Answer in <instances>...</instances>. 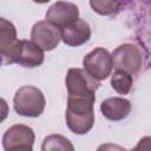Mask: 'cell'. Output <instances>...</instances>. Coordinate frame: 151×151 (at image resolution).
<instances>
[{
  "mask_svg": "<svg viewBox=\"0 0 151 151\" xmlns=\"http://www.w3.org/2000/svg\"><path fill=\"white\" fill-rule=\"evenodd\" d=\"M96 97L67 96L66 124L76 134L87 133L94 124Z\"/></svg>",
  "mask_w": 151,
  "mask_h": 151,
  "instance_id": "1",
  "label": "cell"
},
{
  "mask_svg": "<svg viewBox=\"0 0 151 151\" xmlns=\"http://www.w3.org/2000/svg\"><path fill=\"white\" fill-rule=\"evenodd\" d=\"M2 65L19 64L22 67H37L44 61V50L33 40H17V42L1 54Z\"/></svg>",
  "mask_w": 151,
  "mask_h": 151,
  "instance_id": "2",
  "label": "cell"
},
{
  "mask_svg": "<svg viewBox=\"0 0 151 151\" xmlns=\"http://www.w3.org/2000/svg\"><path fill=\"white\" fill-rule=\"evenodd\" d=\"M44 93L35 86H21L14 94L13 106L18 114L24 117H39L45 110Z\"/></svg>",
  "mask_w": 151,
  "mask_h": 151,
  "instance_id": "3",
  "label": "cell"
},
{
  "mask_svg": "<svg viewBox=\"0 0 151 151\" xmlns=\"http://www.w3.org/2000/svg\"><path fill=\"white\" fill-rule=\"evenodd\" d=\"M68 96L96 97L100 86L99 80L93 78L85 68H70L65 79Z\"/></svg>",
  "mask_w": 151,
  "mask_h": 151,
  "instance_id": "4",
  "label": "cell"
},
{
  "mask_svg": "<svg viewBox=\"0 0 151 151\" xmlns=\"http://www.w3.org/2000/svg\"><path fill=\"white\" fill-rule=\"evenodd\" d=\"M83 66L93 78L99 81L104 80L113 68L112 54L104 47H97L84 57Z\"/></svg>",
  "mask_w": 151,
  "mask_h": 151,
  "instance_id": "5",
  "label": "cell"
},
{
  "mask_svg": "<svg viewBox=\"0 0 151 151\" xmlns=\"http://www.w3.org/2000/svg\"><path fill=\"white\" fill-rule=\"evenodd\" d=\"M112 63L114 70H123L131 74L139 71L143 64L140 50L132 44H123L112 53Z\"/></svg>",
  "mask_w": 151,
  "mask_h": 151,
  "instance_id": "6",
  "label": "cell"
},
{
  "mask_svg": "<svg viewBox=\"0 0 151 151\" xmlns=\"http://www.w3.org/2000/svg\"><path fill=\"white\" fill-rule=\"evenodd\" d=\"M34 132L33 130L22 124H17L11 126L2 136V147L6 151L9 150H28L33 149L34 144Z\"/></svg>",
  "mask_w": 151,
  "mask_h": 151,
  "instance_id": "7",
  "label": "cell"
},
{
  "mask_svg": "<svg viewBox=\"0 0 151 151\" xmlns=\"http://www.w3.org/2000/svg\"><path fill=\"white\" fill-rule=\"evenodd\" d=\"M31 38L44 51H52L61 40V33L60 28L52 22L47 20H40L33 25Z\"/></svg>",
  "mask_w": 151,
  "mask_h": 151,
  "instance_id": "8",
  "label": "cell"
},
{
  "mask_svg": "<svg viewBox=\"0 0 151 151\" xmlns=\"http://www.w3.org/2000/svg\"><path fill=\"white\" fill-rule=\"evenodd\" d=\"M46 20L60 29L79 19V8L70 1H57L46 12Z\"/></svg>",
  "mask_w": 151,
  "mask_h": 151,
  "instance_id": "9",
  "label": "cell"
},
{
  "mask_svg": "<svg viewBox=\"0 0 151 151\" xmlns=\"http://www.w3.org/2000/svg\"><path fill=\"white\" fill-rule=\"evenodd\" d=\"M60 33H61V40L66 45L73 47L84 45L91 38V28L88 24L80 18L73 24L61 28Z\"/></svg>",
  "mask_w": 151,
  "mask_h": 151,
  "instance_id": "10",
  "label": "cell"
},
{
  "mask_svg": "<svg viewBox=\"0 0 151 151\" xmlns=\"http://www.w3.org/2000/svg\"><path fill=\"white\" fill-rule=\"evenodd\" d=\"M101 114L112 122H119L125 119L131 111V103L130 100L120 97L107 98L101 101L100 104Z\"/></svg>",
  "mask_w": 151,
  "mask_h": 151,
  "instance_id": "11",
  "label": "cell"
},
{
  "mask_svg": "<svg viewBox=\"0 0 151 151\" xmlns=\"http://www.w3.org/2000/svg\"><path fill=\"white\" fill-rule=\"evenodd\" d=\"M15 26L5 18L0 19V52H7L17 42Z\"/></svg>",
  "mask_w": 151,
  "mask_h": 151,
  "instance_id": "12",
  "label": "cell"
},
{
  "mask_svg": "<svg viewBox=\"0 0 151 151\" xmlns=\"http://www.w3.org/2000/svg\"><path fill=\"white\" fill-rule=\"evenodd\" d=\"M133 84L132 74L123 71V70H116V72L111 77V87L119 94H127Z\"/></svg>",
  "mask_w": 151,
  "mask_h": 151,
  "instance_id": "13",
  "label": "cell"
},
{
  "mask_svg": "<svg viewBox=\"0 0 151 151\" xmlns=\"http://www.w3.org/2000/svg\"><path fill=\"white\" fill-rule=\"evenodd\" d=\"M41 150L42 151H48V150H70V151H73L74 146L72 145L70 139H67L64 136L50 134L44 139L42 145H41Z\"/></svg>",
  "mask_w": 151,
  "mask_h": 151,
  "instance_id": "14",
  "label": "cell"
},
{
  "mask_svg": "<svg viewBox=\"0 0 151 151\" xmlns=\"http://www.w3.org/2000/svg\"><path fill=\"white\" fill-rule=\"evenodd\" d=\"M90 6L100 15H111L119 11L120 0H90Z\"/></svg>",
  "mask_w": 151,
  "mask_h": 151,
  "instance_id": "15",
  "label": "cell"
},
{
  "mask_svg": "<svg viewBox=\"0 0 151 151\" xmlns=\"http://www.w3.org/2000/svg\"><path fill=\"white\" fill-rule=\"evenodd\" d=\"M134 150H151V137H143L136 145Z\"/></svg>",
  "mask_w": 151,
  "mask_h": 151,
  "instance_id": "16",
  "label": "cell"
},
{
  "mask_svg": "<svg viewBox=\"0 0 151 151\" xmlns=\"http://www.w3.org/2000/svg\"><path fill=\"white\" fill-rule=\"evenodd\" d=\"M34 2H38V4H46V2H48L50 0H33Z\"/></svg>",
  "mask_w": 151,
  "mask_h": 151,
  "instance_id": "17",
  "label": "cell"
}]
</instances>
